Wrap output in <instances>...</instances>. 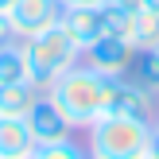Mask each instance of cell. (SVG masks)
<instances>
[{"label": "cell", "instance_id": "8", "mask_svg": "<svg viewBox=\"0 0 159 159\" xmlns=\"http://www.w3.org/2000/svg\"><path fill=\"white\" fill-rule=\"evenodd\" d=\"M27 124H31V132H35V144L58 140V136H70V132H74V124L62 116V109L54 105L51 93H39L35 97V105L27 109Z\"/></svg>", "mask_w": 159, "mask_h": 159}, {"label": "cell", "instance_id": "4", "mask_svg": "<svg viewBox=\"0 0 159 159\" xmlns=\"http://www.w3.org/2000/svg\"><path fill=\"white\" fill-rule=\"evenodd\" d=\"M82 62L105 78H124L132 70V62H136V43L128 35H120V31H105L101 39H93L82 51Z\"/></svg>", "mask_w": 159, "mask_h": 159}, {"label": "cell", "instance_id": "1", "mask_svg": "<svg viewBox=\"0 0 159 159\" xmlns=\"http://www.w3.org/2000/svg\"><path fill=\"white\" fill-rule=\"evenodd\" d=\"M152 144L155 120H144V116L101 113L85 128V152L93 159H152Z\"/></svg>", "mask_w": 159, "mask_h": 159}, {"label": "cell", "instance_id": "19", "mask_svg": "<svg viewBox=\"0 0 159 159\" xmlns=\"http://www.w3.org/2000/svg\"><path fill=\"white\" fill-rule=\"evenodd\" d=\"M155 124H159V109H155Z\"/></svg>", "mask_w": 159, "mask_h": 159}, {"label": "cell", "instance_id": "2", "mask_svg": "<svg viewBox=\"0 0 159 159\" xmlns=\"http://www.w3.org/2000/svg\"><path fill=\"white\" fill-rule=\"evenodd\" d=\"M51 97H54V105L62 109V116L74 124V132H85L101 113H105L109 78L97 74L93 66H85V62H78V66H70L66 74L54 78Z\"/></svg>", "mask_w": 159, "mask_h": 159}, {"label": "cell", "instance_id": "3", "mask_svg": "<svg viewBox=\"0 0 159 159\" xmlns=\"http://www.w3.org/2000/svg\"><path fill=\"white\" fill-rule=\"evenodd\" d=\"M23 51H27V66H31V85L39 93H51L54 78L82 62V47L70 39V31L62 23H54V27L39 31L31 39H23Z\"/></svg>", "mask_w": 159, "mask_h": 159}, {"label": "cell", "instance_id": "16", "mask_svg": "<svg viewBox=\"0 0 159 159\" xmlns=\"http://www.w3.org/2000/svg\"><path fill=\"white\" fill-rule=\"evenodd\" d=\"M152 155H159V124H155V144H152Z\"/></svg>", "mask_w": 159, "mask_h": 159}, {"label": "cell", "instance_id": "13", "mask_svg": "<svg viewBox=\"0 0 159 159\" xmlns=\"http://www.w3.org/2000/svg\"><path fill=\"white\" fill-rule=\"evenodd\" d=\"M82 155H89L78 140H70V136H58V140H43V144H35V155L31 159H82Z\"/></svg>", "mask_w": 159, "mask_h": 159}, {"label": "cell", "instance_id": "7", "mask_svg": "<svg viewBox=\"0 0 159 159\" xmlns=\"http://www.w3.org/2000/svg\"><path fill=\"white\" fill-rule=\"evenodd\" d=\"M8 20H12L16 39H31L62 20V4L58 0H16L8 8Z\"/></svg>", "mask_w": 159, "mask_h": 159}, {"label": "cell", "instance_id": "11", "mask_svg": "<svg viewBox=\"0 0 159 159\" xmlns=\"http://www.w3.org/2000/svg\"><path fill=\"white\" fill-rule=\"evenodd\" d=\"M39 89L31 82H20V85H0V116H27V109L35 105Z\"/></svg>", "mask_w": 159, "mask_h": 159}, {"label": "cell", "instance_id": "9", "mask_svg": "<svg viewBox=\"0 0 159 159\" xmlns=\"http://www.w3.org/2000/svg\"><path fill=\"white\" fill-rule=\"evenodd\" d=\"M35 155V132L27 116H0V159H31Z\"/></svg>", "mask_w": 159, "mask_h": 159}, {"label": "cell", "instance_id": "5", "mask_svg": "<svg viewBox=\"0 0 159 159\" xmlns=\"http://www.w3.org/2000/svg\"><path fill=\"white\" fill-rule=\"evenodd\" d=\"M62 27L70 31V39H74L78 47H89L93 39H101L109 31V8L105 0H82V4H62Z\"/></svg>", "mask_w": 159, "mask_h": 159}, {"label": "cell", "instance_id": "12", "mask_svg": "<svg viewBox=\"0 0 159 159\" xmlns=\"http://www.w3.org/2000/svg\"><path fill=\"white\" fill-rule=\"evenodd\" d=\"M128 78H136L140 85H148L152 93H159V47H140Z\"/></svg>", "mask_w": 159, "mask_h": 159}, {"label": "cell", "instance_id": "18", "mask_svg": "<svg viewBox=\"0 0 159 159\" xmlns=\"http://www.w3.org/2000/svg\"><path fill=\"white\" fill-rule=\"evenodd\" d=\"M58 4H82V0H58Z\"/></svg>", "mask_w": 159, "mask_h": 159}, {"label": "cell", "instance_id": "17", "mask_svg": "<svg viewBox=\"0 0 159 159\" xmlns=\"http://www.w3.org/2000/svg\"><path fill=\"white\" fill-rule=\"evenodd\" d=\"M16 4V0H0V12H8V8H12Z\"/></svg>", "mask_w": 159, "mask_h": 159}, {"label": "cell", "instance_id": "14", "mask_svg": "<svg viewBox=\"0 0 159 159\" xmlns=\"http://www.w3.org/2000/svg\"><path fill=\"white\" fill-rule=\"evenodd\" d=\"M16 31H12V20H8V12H0V43H12Z\"/></svg>", "mask_w": 159, "mask_h": 159}, {"label": "cell", "instance_id": "6", "mask_svg": "<svg viewBox=\"0 0 159 159\" xmlns=\"http://www.w3.org/2000/svg\"><path fill=\"white\" fill-rule=\"evenodd\" d=\"M159 109V93H152L148 85H140L136 78H109V101L105 113H120V116H144L152 120Z\"/></svg>", "mask_w": 159, "mask_h": 159}, {"label": "cell", "instance_id": "10", "mask_svg": "<svg viewBox=\"0 0 159 159\" xmlns=\"http://www.w3.org/2000/svg\"><path fill=\"white\" fill-rule=\"evenodd\" d=\"M20 82H31V66L23 39H12V43H0V85H20Z\"/></svg>", "mask_w": 159, "mask_h": 159}, {"label": "cell", "instance_id": "15", "mask_svg": "<svg viewBox=\"0 0 159 159\" xmlns=\"http://www.w3.org/2000/svg\"><path fill=\"white\" fill-rule=\"evenodd\" d=\"M140 8H144V12H155V16H159V0H144Z\"/></svg>", "mask_w": 159, "mask_h": 159}]
</instances>
